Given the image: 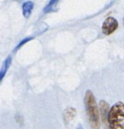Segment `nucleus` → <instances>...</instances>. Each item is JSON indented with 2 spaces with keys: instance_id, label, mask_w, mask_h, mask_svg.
I'll use <instances>...</instances> for the list:
<instances>
[{
  "instance_id": "nucleus-1",
  "label": "nucleus",
  "mask_w": 124,
  "mask_h": 129,
  "mask_svg": "<svg viewBox=\"0 0 124 129\" xmlns=\"http://www.w3.org/2000/svg\"><path fill=\"white\" fill-rule=\"evenodd\" d=\"M84 103H85V108L90 127L92 129H99L101 125V117L96 98L92 91L90 90L86 91L84 97Z\"/></svg>"
},
{
  "instance_id": "nucleus-2",
  "label": "nucleus",
  "mask_w": 124,
  "mask_h": 129,
  "mask_svg": "<svg viewBox=\"0 0 124 129\" xmlns=\"http://www.w3.org/2000/svg\"><path fill=\"white\" fill-rule=\"evenodd\" d=\"M108 129H124V103L117 102L110 107Z\"/></svg>"
},
{
  "instance_id": "nucleus-3",
  "label": "nucleus",
  "mask_w": 124,
  "mask_h": 129,
  "mask_svg": "<svg viewBox=\"0 0 124 129\" xmlns=\"http://www.w3.org/2000/svg\"><path fill=\"white\" fill-rule=\"evenodd\" d=\"M118 28V21L114 17H107L102 24V32L105 35L112 34Z\"/></svg>"
},
{
  "instance_id": "nucleus-4",
  "label": "nucleus",
  "mask_w": 124,
  "mask_h": 129,
  "mask_svg": "<svg viewBox=\"0 0 124 129\" xmlns=\"http://www.w3.org/2000/svg\"><path fill=\"white\" fill-rule=\"evenodd\" d=\"M99 112H100V117H102V119H103V122L105 124H107L110 108H109V104L106 101L101 100L99 102Z\"/></svg>"
},
{
  "instance_id": "nucleus-5",
  "label": "nucleus",
  "mask_w": 124,
  "mask_h": 129,
  "mask_svg": "<svg viewBox=\"0 0 124 129\" xmlns=\"http://www.w3.org/2000/svg\"><path fill=\"white\" fill-rule=\"evenodd\" d=\"M77 115V110L74 107H68L64 111V121L66 123H70L74 120Z\"/></svg>"
},
{
  "instance_id": "nucleus-6",
  "label": "nucleus",
  "mask_w": 124,
  "mask_h": 129,
  "mask_svg": "<svg viewBox=\"0 0 124 129\" xmlns=\"http://www.w3.org/2000/svg\"><path fill=\"white\" fill-rule=\"evenodd\" d=\"M32 9H33V3L31 1H26L23 3L22 5V13H23V16L25 18H28L32 12Z\"/></svg>"
},
{
  "instance_id": "nucleus-7",
  "label": "nucleus",
  "mask_w": 124,
  "mask_h": 129,
  "mask_svg": "<svg viewBox=\"0 0 124 129\" xmlns=\"http://www.w3.org/2000/svg\"><path fill=\"white\" fill-rule=\"evenodd\" d=\"M10 63H11V56H8V57L5 59V61L3 62L1 69H0V81L4 78V76H5V74H6L7 70H8V68H9V66H10Z\"/></svg>"
},
{
  "instance_id": "nucleus-8",
  "label": "nucleus",
  "mask_w": 124,
  "mask_h": 129,
  "mask_svg": "<svg viewBox=\"0 0 124 129\" xmlns=\"http://www.w3.org/2000/svg\"><path fill=\"white\" fill-rule=\"evenodd\" d=\"M58 1H59V0H49V2L46 4V6H45L44 9H43V12H44V13H47V12L52 11Z\"/></svg>"
},
{
  "instance_id": "nucleus-9",
  "label": "nucleus",
  "mask_w": 124,
  "mask_h": 129,
  "mask_svg": "<svg viewBox=\"0 0 124 129\" xmlns=\"http://www.w3.org/2000/svg\"><path fill=\"white\" fill-rule=\"evenodd\" d=\"M30 39H31V37H28V38H25V39H23V40H22V41H21V42L19 43V45H17V47H16V48L20 47V46H21L22 44H24L25 42H27V41H28V40H30Z\"/></svg>"
},
{
  "instance_id": "nucleus-10",
  "label": "nucleus",
  "mask_w": 124,
  "mask_h": 129,
  "mask_svg": "<svg viewBox=\"0 0 124 129\" xmlns=\"http://www.w3.org/2000/svg\"><path fill=\"white\" fill-rule=\"evenodd\" d=\"M123 22H124V19H123Z\"/></svg>"
}]
</instances>
